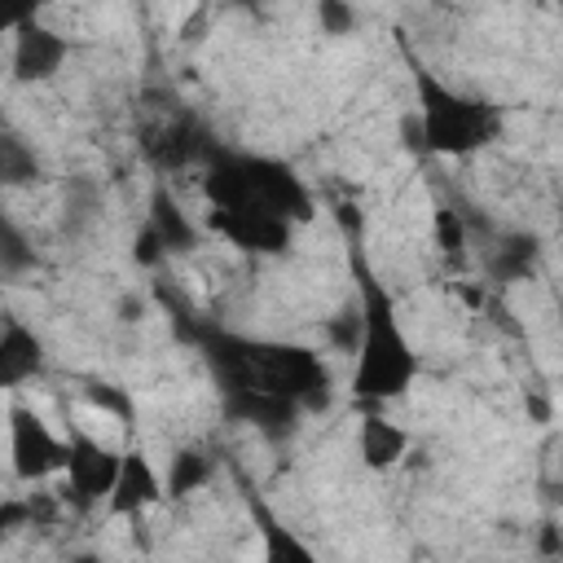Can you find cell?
<instances>
[{
  "instance_id": "1",
  "label": "cell",
  "mask_w": 563,
  "mask_h": 563,
  "mask_svg": "<svg viewBox=\"0 0 563 563\" xmlns=\"http://www.w3.org/2000/svg\"><path fill=\"white\" fill-rule=\"evenodd\" d=\"M198 339L202 361L220 387L224 413L233 422H251L268 440L295 431L303 409L330 405V374L312 347L277 343V339H242L229 330H185Z\"/></svg>"
},
{
  "instance_id": "2",
  "label": "cell",
  "mask_w": 563,
  "mask_h": 563,
  "mask_svg": "<svg viewBox=\"0 0 563 563\" xmlns=\"http://www.w3.org/2000/svg\"><path fill=\"white\" fill-rule=\"evenodd\" d=\"M361 273V334H356V369H352V391L361 400L387 405L400 400L413 378H418V352L409 347L400 317H396V299L387 295V286L356 264Z\"/></svg>"
},
{
  "instance_id": "3",
  "label": "cell",
  "mask_w": 563,
  "mask_h": 563,
  "mask_svg": "<svg viewBox=\"0 0 563 563\" xmlns=\"http://www.w3.org/2000/svg\"><path fill=\"white\" fill-rule=\"evenodd\" d=\"M211 207H233V211H264L282 216L290 224L312 216V194L295 176L290 163L264 158V154H242V150H211L207 154V180H202Z\"/></svg>"
},
{
  "instance_id": "4",
  "label": "cell",
  "mask_w": 563,
  "mask_h": 563,
  "mask_svg": "<svg viewBox=\"0 0 563 563\" xmlns=\"http://www.w3.org/2000/svg\"><path fill=\"white\" fill-rule=\"evenodd\" d=\"M413 88H418V128H422V145H427L431 154H449V158L475 154V150H484V145L501 132L497 106L449 88V84L435 79L427 66L413 70Z\"/></svg>"
},
{
  "instance_id": "5",
  "label": "cell",
  "mask_w": 563,
  "mask_h": 563,
  "mask_svg": "<svg viewBox=\"0 0 563 563\" xmlns=\"http://www.w3.org/2000/svg\"><path fill=\"white\" fill-rule=\"evenodd\" d=\"M9 457H13V475L26 484H40L48 475H57L66 466V444L44 427V418L26 405L9 409Z\"/></svg>"
},
{
  "instance_id": "6",
  "label": "cell",
  "mask_w": 563,
  "mask_h": 563,
  "mask_svg": "<svg viewBox=\"0 0 563 563\" xmlns=\"http://www.w3.org/2000/svg\"><path fill=\"white\" fill-rule=\"evenodd\" d=\"M66 493H70V501L79 506V510H88V506H97V501H106L110 497V484H114V475H119V453L114 449H106V444H97L92 435H84V431H75L70 440H66Z\"/></svg>"
},
{
  "instance_id": "7",
  "label": "cell",
  "mask_w": 563,
  "mask_h": 563,
  "mask_svg": "<svg viewBox=\"0 0 563 563\" xmlns=\"http://www.w3.org/2000/svg\"><path fill=\"white\" fill-rule=\"evenodd\" d=\"M211 150H216V145H211V132H207L202 119L189 114V110H176V114H167L163 123H154V128L145 132V154H150V163L163 167V172L189 167V163L207 158Z\"/></svg>"
},
{
  "instance_id": "8",
  "label": "cell",
  "mask_w": 563,
  "mask_h": 563,
  "mask_svg": "<svg viewBox=\"0 0 563 563\" xmlns=\"http://www.w3.org/2000/svg\"><path fill=\"white\" fill-rule=\"evenodd\" d=\"M211 229L220 238H229L238 251L246 255H282L290 246L295 224L282 216H264V211H233V207H211Z\"/></svg>"
},
{
  "instance_id": "9",
  "label": "cell",
  "mask_w": 563,
  "mask_h": 563,
  "mask_svg": "<svg viewBox=\"0 0 563 563\" xmlns=\"http://www.w3.org/2000/svg\"><path fill=\"white\" fill-rule=\"evenodd\" d=\"M66 57H70V44L53 26H40V22L18 26V40H13V79L18 84H44V79H53Z\"/></svg>"
},
{
  "instance_id": "10",
  "label": "cell",
  "mask_w": 563,
  "mask_h": 563,
  "mask_svg": "<svg viewBox=\"0 0 563 563\" xmlns=\"http://www.w3.org/2000/svg\"><path fill=\"white\" fill-rule=\"evenodd\" d=\"M158 497H163V479L154 475L150 457H145L141 449L119 453V475H114L110 497H106L110 515H141V510L154 506Z\"/></svg>"
},
{
  "instance_id": "11",
  "label": "cell",
  "mask_w": 563,
  "mask_h": 563,
  "mask_svg": "<svg viewBox=\"0 0 563 563\" xmlns=\"http://www.w3.org/2000/svg\"><path fill=\"white\" fill-rule=\"evenodd\" d=\"M44 369V343L31 325L9 321L0 330V391H13L22 383H31Z\"/></svg>"
},
{
  "instance_id": "12",
  "label": "cell",
  "mask_w": 563,
  "mask_h": 563,
  "mask_svg": "<svg viewBox=\"0 0 563 563\" xmlns=\"http://www.w3.org/2000/svg\"><path fill=\"white\" fill-rule=\"evenodd\" d=\"M405 449H409V435L396 422H387L383 413H365L361 418V457H365V466L387 471V466H396L405 457Z\"/></svg>"
},
{
  "instance_id": "13",
  "label": "cell",
  "mask_w": 563,
  "mask_h": 563,
  "mask_svg": "<svg viewBox=\"0 0 563 563\" xmlns=\"http://www.w3.org/2000/svg\"><path fill=\"white\" fill-rule=\"evenodd\" d=\"M145 224L158 233V242H163L167 251H194V246H198V229H194L189 216L172 202L167 189L154 194V202H150V220H145Z\"/></svg>"
},
{
  "instance_id": "14",
  "label": "cell",
  "mask_w": 563,
  "mask_h": 563,
  "mask_svg": "<svg viewBox=\"0 0 563 563\" xmlns=\"http://www.w3.org/2000/svg\"><path fill=\"white\" fill-rule=\"evenodd\" d=\"M211 475H216V457H211L207 449H198V444H185V449L172 453L163 497H189V493H198Z\"/></svg>"
},
{
  "instance_id": "15",
  "label": "cell",
  "mask_w": 563,
  "mask_h": 563,
  "mask_svg": "<svg viewBox=\"0 0 563 563\" xmlns=\"http://www.w3.org/2000/svg\"><path fill=\"white\" fill-rule=\"evenodd\" d=\"M40 176L35 150L18 132H0V185H31Z\"/></svg>"
},
{
  "instance_id": "16",
  "label": "cell",
  "mask_w": 563,
  "mask_h": 563,
  "mask_svg": "<svg viewBox=\"0 0 563 563\" xmlns=\"http://www.w3.org/2000/svg\"><path fill=\"white\" fill-rule=\"evenodd\" d=\"M532 260H537V238H523V233L506 238V242L493 246V255H488V264H493V273H497L501 282H519V277H528Z\"/></svg>"
},
{
  "instance_id": "17",
  "label": "cell",
  "mask_w": 563,
  "mask_h": 563,
  "mask_svg": "<svg viewBox=\"0 0 563 563\" xmlns=\"http://www.w3.org/2000/svg\"><path fill=\"white\" fill-rule=\"evenodd\" d=\"M251 510H255V519H260V532H264V554L277 563V559H295V563H308L312 559V550L303 545V541H295L273 515H268V506H260V501H251Z\"/></svg>"
},
{
  "instance_id": "18",
  "label": "cell",
  "mask_w": 563,
  "mask_h": 563,
  "mask_svg": "<svg viewBox=\"0 0 563 563\" xmlns=\"http://www.w3.org/2000/svg\"><path fill=\"white\" fill-rule=\"evenodd\" d=\"M31 264H35V246L0 216V268L4 273H26Z\"/></svg>"
},
{
  "instance_id": "19",
  "label": "cell",
  "mask_w": 563,
  "mask_h": 563,
  "mask_svg": "<svg viewBox=\"0 0 563 563\" xmlns=\"http://www.w3.org/2000/svg\"><path fill=\"white\" fill-rule=\"evenodd\" d=\"M84 396H88L101 413H114L123 427H132V400H128V391H119V387H110V383H88Z\"/></svg>"
},
{
  "instance_id": "20",
  "label": "cell",
  "mask_w": 563,
  "mask_h": 563,
  "mask_svg": "<svg viewBox=\"0 0 563 563\" xmlns=\"http://www.w3.org/2000/svg\"><path fill=\"white\" fill-rule=\"evenodd\" d=\"M435 242H440L444 255H462V246H466V224H462V216H457L453 207H435Z\"/></svg>"
},
{
  "instance_id": "21",
  "label": "cell",
  "mask_w": 563,
  "mask_h": 563,
  "mask_svg": "<svg viewBox=\"0 0 563 563\" xmlns=\"http://www.w3.org/2000/svg\"><path fill=\"white\" fill-rule=\"evenodd\" d=\"M317 26L325 35H347L356 26V9L352 0H317Z\"/></svg>"
},
{
  "instance_id": "22",
  "label": "cell",
  "mask_w": 563,
  "mask_h": 563,
  "mask_svg": "<svg viewBox=\"0 0 563 563\" xmlns=\"http://www.w3.org/2000/svg\"><path fill=\"white\" fill-rule=\"evenodd\" d=\"M40 9H44V0H0V35L35 22Z\"/></svg>"
},
{
  "instance_id": "23",
  "label": "cell",
  "mask_w": 563,
  "mask_h": 563,
  "mask_svg": "<svg viewBox=\"0 0 563 563\" xmlns=\"http://www.w3.org/2000/svg\"><path fill=\"white\" fill-rule=\"evenodd\" d=\"M163 255H167V246H163V242H158V233L145 224V229L136 233V242H132V260H136L141 268H154Z\"/></svg>"
},
{
  "instance_id": "24",
  "label": "cell",
  "mask_w": 563,
  "mask_h": 563,
  "mask_svg": "<svg viewBox=\"0 0 563 563\" xmlns=\"http://www.w3.org/2000/svg\"><path fill=\"white\" fill-rule=\"evenodd\" d=\"M356 334H361V308H352V303H347V308L330 321V339H334L339 347H352V343H356Z\"/></svg>"
},
{
  "instance_id": "25",
  "label": "cell",
  "mask_w": 563,
  "mask_h": 563,
  "mask_svg": "<svg viewBox=\"0 0 563 563\" xmlns=\"http://www.w3.org/2000/svg\"><path fill=\"white\" fill-rule=\"evenodd\" d=\"M136 312H141V299H136V295L123 299V321H136Z\"/></svg>"
},
{
  "instance_id": "26",
  "label": "cell",
  "mask_w": 563,
  "mask_h": 563,
  "mask_svg": "<svg viewBox=\"0 0 563 563\" xmlns=\"http://www.w3.org/2000/svg\"><path fill=\"white\" fill-rule=\"evenodd\" d=\"M242 4H246V0H242ZM251 4H260V0H251Z\"/></svg>"
}]
</instances>
